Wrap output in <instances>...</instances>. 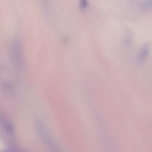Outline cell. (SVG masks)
<instances>
[{
  "instance_id": "1",
  "label": "cell",
  "mask_w": 152,
  "mask_h": 152,
  "mask_svg": "<svg viewBox=\"0 0 152 152\" xmlns=\"http://www.w3.org/2000/svg\"><path fill=\"white\" fill-rule=\"evenodd\" d=\"M11 53L12 61L16 67L19 68L22 63V50L18 41H14L11 47Z\"/></svg>"
},
{
  "instance_id": "2",
  "label": "cell",
  "mask_w": 152,
  "mask_h": 152,
  "mask_svg": "<svg viewBox=\"0 0 152 152\" xmlns=\"http://www.w3.org/2000/svg\"><path fill=\"white\" fill-rule=\"evenodd\" d=\"M151 43L150 41L145 42L142 45L137 58L138 63L142 64L148 58L151 50Z\"/></svg>"
},
{
  "instance_id": "3",
  "label": "cell",
  "mask_w": 152,
  "mask_h": 152,
  "mask_svg": "<svg viewBox=\"0 0 152 152\" xmlns=\"http://www.w3.org/2000/svg\"><path fill=\"white\" fill-rule=\"evenodd\" d=\"M1 88L4 94L6 97H10L14 94V88L10 82L5 81L3 82Z\"/></svg>"
},
{
  "instance_id": "4",
  "label": "cell",
  "mask_w": 152,
  "mask_h": 152,
  "mask_svg": "<svg viewBox=\"0 0 152 152\" xmlns=\"http://www.w3.org/2000/svg\"><path fill=\"white\" fill-rule=\"evenodd\" d=\"M80 7L81 10L86 9L88 6V2L87 0H80Z\"/></svg>"
}]
</instances>
